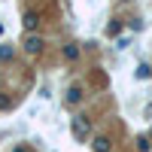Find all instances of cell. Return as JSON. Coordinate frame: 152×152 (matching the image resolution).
<instances>
[{
	"label": "cell",
	"mask_w": 152,
	"mask_h": 152,
	"mask_svg": "<svg viewBox=\"0 0 152 152\" xmlns=\"http://www.w3.org/2000/svg\"><path fill=\"white\" fill-rule=\"evenodd\" d=\"M64 100H67L70 107H73V104H79V100H82V85H70V88H67V94H64Z\"/></svg>",
	"instance_id": "cell-4"
},
{
	"label": "cell",
	"mask_w": 152,
	"mask_h": 152,
	"mask_svg": "<svg viewBox=\"0 0 152 152\" xmlns=\"http://www.w3.org/2000/svg\"><path fill=\"white\" fill-rule=\"evenodd\" d=\"M70 131H73V137H76L79 143L91 140V119H88V116H76V119L70 122Z\"/></svg>",
	"instance_id": "cell-1"
},
{
	"label": "cell",
	"mask_w": 152,
	"mask_h": 152,
	"mask_svg": "<svg viewBox=\"0 0 152 152\" xmlns=\"http://www.w3.org/2000/svg\"><path fill=\"white\" fill-rule=\"evenodd\" d=\"M12 152H28V146H15V149H12Z\"/></svg>",
	"instance_id": "cell-13"
},
{
	"label": "cell",
	"mask_w": 152,
	"mask_h": 152,
	"mask_svg": "<svg viewBox=\"0 0 152 152\" xmlns=\"http://www.w3.org/2000/svg\"><path fill=\"white\" fill-rule=\"evenodd\" d=\"M91 149H94V152H110V149H113V143H110V137L97 134L94 140H91Z\"/></svg>",
	"instance_id": "cell-3"
},
{
	"label": "cell",
	"mask_w": 152,
	"mask_h": 152,
	"mask_svg": "<svg viewBox=\"0 0 152 152\" xmlns=\"http://www.w3.org/2000/svg\"><path fill=\"white\" fill-rule=\"evenodd\" d=\"M134 76H137V79H149V76H152V67H149V64H137Z\"/></svg>",
	"instance_id": "cell-7"
},
{
	"label": "cell",
	"mask_w": 152,
	"mask_h": 152,
	"mask_svg": "<svg viewBox=\"0 0 152 152\" xmlns=\"http://www.w3.org/2000/svg\"><path fill=\"white\" fill-rule=\"evenodd\" d=\"M9 107H12V100H9L3 91H0V110H9Z\"/></svg>",
	"instance_id": "cell-11"
},
{
	"label": "cell",
	"mask_w": 152,
	"mask_h": 152,
	"mask_svg": "<svg viewBox=\"0 0 152 152\" xmlns=\"http://www.w3.org/2000/svg\"><path fill=\"white\" fill-rule=\"evenodd\" d=\"M143 116H146V119H152V104H149V107L143 110Z\"/></svg>",
	"instance_id": "cell-12"
},
{
	"label": "cell",
	"mask_w": 152,
	"mask_h": 152,
	"mask_svg": "<svg viewBox=\"0 0 152 152\" xmlns=\"http://www.w3.org/2000/svg\"><path fill=\"white\" fill-rule=\"evenodd\" d=\"M0 34H3V24H0Z\"/></svg>",
	"instance_id": "cell-14"
},
{
	"label": "cell",
	"mask_w": 152,
	"mask_h": 152,
	"mask_svg": "<svg viewBox=\"0 0 152 152\" xmlns=\"http://www.w3.org/2000/svg\"><path fill=\"white\" fill-rule=\"evenodd\" d=\"M21 46H24V52L37 55V52H43V46H46V43H43V37H37V34H28V37H24V43H21Z\"/></svg>",
	"instance_id": "cell-2"
},
{
	"label": "cell",
	"mask_w": 152,
	"mask_h": 152,
	"mask_svg": "<svg viewBox=\"0 0 152 152\" xmlns=\"http://www.w3.org/2000/svg\"><path fill=\"white\" fill-rule=\"evenodd\" d=\"M12 55H15V49H12L9 43H0V61H9Z\"/></svg>",
	"instance_id": "cell-8"
},
{
	"label": "cell",
	"mask_w": 152,
	"mask_h": 152,
	"mask_svg": "<svg viewBox=\"0 0 152 152\" xmlns=\"http://www.w3.org/2000/svg\"><path fill=\"white\" fill-rule=\"evenodd\" d=\"M119 31H122V21H116V18H113V24H110V28H107V34H110V37H116Z\"/></svg>",
	"instance_id": "cell-10"
},
{
	"label": "cell",
	"mask_w": 152,
	"mask_h": 152,
	"mask_svg": "<svg viewBox=\"0 0 152 152\" xmlns=\"http://www.w3.org/2000/svg\"><path fill=\"white\" fill-rule=\"evenodd\" d=\"M122 3H131V0H122Z\"/></svg>",
	"instance_id": "cell-15"
},
{
	"label": "cell",
	"mask_w": 152,
	"mask_h": 152,
	"mask_svg": "<svg viewBox=\"0 0 152 152\" xmlns=\"http://www.w3.org/2000/svg\"><path fill=\"white\" fill-rule=\"evenodd\" d=\"M64 58H67V61H79V46H76V43H67V46H64Z\"/></svg>",
	"instance_id": "cell-6"
},
{
	"label": "cell",
	"mask_w": 152,
	"mask_h": 152,
	"mask_svg": "<svg viewBox=\"0 0 152 152\" xmlns=\"http://www.w3.org/2000/svg\"><path fill=\"white\" fill-rule=\"evenodd\" d=\"M24 28H28L31 34H34L37 28H40V15H37L34 9H28V12H24Z\"/></svg>",
	"instance_id": "cell-5"
},
{
	"label": "cell",
	"mask_w": 152,
	"mask_h": 152,
	"mask_svg": "<svg viewBox=\"0 0 152 152\" xmlns=\"http://www.w3.org/2000/svg\"><path fill=\"white\" fill-rule=\"evenodd\" d=\"M137 146H140V152H149L152 149V140H149V137H137Z\"/></svg>",
	"instance_id": "cell-9"
}]
</instances>
